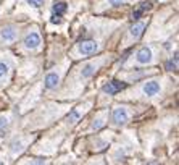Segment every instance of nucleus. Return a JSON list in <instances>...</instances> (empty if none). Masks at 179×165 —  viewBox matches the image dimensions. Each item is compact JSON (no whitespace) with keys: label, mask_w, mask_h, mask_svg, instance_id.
<instances>
[{"label":"nucleus","mask_w":179,"mask_h":165,"mask_svg":"<svg viewBox=\"0 0 179 165\" xmlns=\"http://www.w3.org/2000/svg\"><path fill=\"white\" fill-rule=\"evenodd\" d=\"M166 83L165 78H150V79L142 81L141 84L134 88L131 92H127L124 97L126 99H141V100H153L160 99L166 91Z\"/></svg>","instance_id":"obj_1"},{"label":"nucleus","mask_w":179,"mask_h":165,"mask_svg":"<svg viewBox=\"0 0 179 165\" xmlns=\"http://www.w3.org/2000/svg\"><path fill=\"white\" fill-rule=\"evenodd\" d=\"M158 62V47L155 46H142L131 55L127 62H124V67H147Z\"/></svg>","instance_id":"obj_2"},{"label":"nucleus","mask_w":179,"mask_h":165,"mask_svg":"<svg viewBox=\"0 0 179 165\" xmlns=\"http://www.w3.org/2000/svg\"><path fill=\"white\" fill-rule=\"evenodd\" d=\"M108 60V57H102V58H97V60H92V62H87V63L81 65V67L76 68V74H74V81L76 83H73V84H79L82 86L84 83L82 81L89 79V78H92L95 73L98 71V68L102 67V65H105V62Z\"/></svg>","instance_id":"obj_3"},{"label":"nucleus","mask_w":179,"mask_h":165,"mask_svg":"<svg viewBox=\"0 0 179 165\" xmlns=\"http://www.w3.org/2000/svg\"><path fill=\"white\" fill-rule=\"evenodd\" d=\"M42 49V37H40V32L36 26L28 29V32L24 34L21 41V46H20V50L26 53H36Z\"/></svg>","instance_id":"obj_4"},{"label":"nucleus","mask_w":179,"mask_h":165,"mask_svg":"<svg viewBox=\"0 0 179 165\" xmlns=\"http://www.w3.org/2000/svg\"><path fill=\"white\" fill-rule=\"evenodd\" d=\"M15 58L10 55V53L0 52V89L5 88V86L10 83L11 74H13L15 70Z\"/></svg>","instance_id":"obj_5"},{"label":"nucleus","mask_w":179,"mask_h":165,"mask_svg":"<svg viewBox=\"0 0 179 165\" xmlns=\"http://www.w3.org/2000/svg\"><path fill=\"white\" fill-rule=\"evenodd\" d=\"M134 117V107L131 105H116L111 113V126L113 128H121L126 126Z\"/></svg>","instance_id":"obj_6"},{"label":"nucleus","mask_w":179,"mask_h":165,"mask_svg":"<svg viewBox=\"0 0 179 165\" xmlns=\"http://www.w3.org/2000/svg\"><path fill=\"white\" fill-rule=\"evenodd\" d=\"M100 50V44L94 39H87V41H79L71 50V58H81V57H89L94 55Z\"/></svg>","instance_id":"obj_7"},{"label":"nucleus","mask_w":179,"mask_h":165,"mask_svg":"<svg viewBox=\"0 0 179 165\" xmlns=\"http://www.w3.org/2000/svg\"><path fill=\"white\" fill-rule=\"evenodd\" d=\"M34 139V136H23V134H20V136H15L10 139V143L7 144V154L10 159H15L18 157V155L21 154V152L26 151V147L29 146V143Z\"/></svg>","instance_id":"obj_8"},{"label":"nucleus","mask_w":179,"mask_h":165,"mask_svg":"<svg viewBox=\"0 0 179 165\" xmlns=\"http://www.w3.org/2000/svg\"><path fill=\"white\" fill-rule=\"evenodd\" d=\"M65 70H66V63H63L61 67H56L52 71H49L45 79H44V88L47 91H53V89L58 88L60 83H61V78L65 74Z\"/></svg>","instance_id":"obj_9"},{"label":"nucleus","mask_w":179,"mask_h":165,"mask_svg":"<svg viewBox=\"0 0 179 165\" xmlns=\"http://www.w3.org/2000/svg\"><path fill=\"white\" fill-rule=\"evenodd\" d=\"M20 37V28L15 25H7L3 28H0V44H5V46H10L15 44Z\"/></svg>","instance_id":"obj_10"},{"label":"nucleus","mask_w":179,"mask_h":165,"mask_svg":"<svg viewBox=\"0 0 179 165\" xmlns=\"http://www.w3.org/2000/svg\"><path fill=\"white\" fill-rule=\"evenodd\" d=\"M145 29V21H139V23H134L129 29H127L126 36H124V41H123V47H127L131 44H134L137 39L142 36Z\"/></svg>","instance_id":"obj_11"},{"label":"nucleus","mask_w":179,"mask_h":165,"mask_svg":"<svg viewBox=\"0 0 179 165\" xmlns=\"http://www.w3.org/2000/svg\"><path fill=\"white\" fill-rule=\"evenodd\" d=\"M91 107V102H86L84 105H79V107H76V109L73 110V112L68 115V118H66V123L68 125H74V123H77L79 121V118H81L82 115H84L86 112H87V109Z\"/></svg>","instance_id":"obj_12"},{"label":"nucleus","mask_w":179,"mask_h":165,"mask_svg":"<svg viewBox=\"0 0 179 165\" xmlns=\"http://www.w3.org/2000/svg\"><path fill=\"white\" fill-rule=\"evenodd\" d=\"M113 138V133H102L100 136H97L94 141H92V146H94V151H102V149H105L107 146L110 144V141H111Z\"/></svg>","instance_id":"obj_13"},{"label":"nucleus","mask_w":179,"mask_h":165,"mask_svg":"<svg viewBox=\"0 0 179 165\" xmlns=\"http://www.w3.org/2000/svg\"><path fill=\"white\" fill-rule=\"evenodd\" d=\"M107 120H108V109H107V110H102V112H98L97 115L92 118V121H91V130H92V131L100 130L102 126H105Z\"/></svg>","instance_id":"obj_14"},{"label":"nucleus","mask_w":179,"mask_h":165,"mask_svg":"<svg viewBox=\"0 0 179 165\" xmlns=\"http://www.w3.org/2000/svg\"><path fill=\"white\" fill-rule=\"evenodd\" d=\"M127 83H123V81H110L108 84L103 86V94H108V95H113L116 92L123 91L126 88Z\"/></svg>","instance_id":"obj_15"},{"label":"nucleus","mask_w":179,"mask_h":165,"mask_svg":"<svg viewBox=\"0 0 179 165\" xmlns=\"http://www.w3.org/2000/svg\"><path fill=\"white\" fill-rule=\"evenodd\" d=\"M129 2H136V0H102L98 4L97 10H105V8H113V7H123L127 5Z\"/></svg>","instance_id":"obj_16"},{"label":"nucleus","mask_w":179,"mask_h":165,"mask_svg":"<svg viewBox=\"0 0 179 165\" xmlns=\"http://www.w3.org/2000/svg\"><path fill=\"white\" fill-rule=\"evenodd\" d=\"M11 125H13V115H11V113H7V115L2 113V115H0V136L8 133Z\"/></svg>","instance_id":"obj_17"},{"label":"nucleus","mask_w":179,"mask_h":165,"mask_svg":"<svg viewBox=\"0 0 179 165\" xmlns=\"http://www.w3.org/2000/svg\"><path fill=\"white\" fill-rule=\"evenodd\" d=\"M166 70L168 71H176L178 70V53H174V57L169 58V62L166 63Z\"/></svg>","instance_id":"obj_18"},{"label":"nucleus","mask_w":179,"mask_h":165,"mask_svg":"<svg viewBox=\"0 0 179 165\" xmlns=\"http://www.w3.org/2000/svg\"><path fill=\"white\" fill-rule=\"evenodd\" d=\"M66 4H63V2H58V4H55L53 5V11H55L56 15H61V13H65L66 11Z\"/></svg>","instance_id":"obj_19"},{"label":"nucleus","mask_w":179,"mask_h":165,"mask_svg":"<svg viewBox=\"0 0 179 165\" xmlns=\"http://www.w3.org/2000/svg\"><path fill=\"white\" fill-rule=\"evenodd\" d=\"M24 162H28V164H47V160L44 157H29V159H26Z\"/></svg>","instance_id":"obj_20"},{"label":"nucleus","mask_w":179,"mask_h":165,"mask_svg":"<svg viewBox=\"0 0 179 165\" xmlns=\"http://www.w3.org/2000/svg\"><path fill=\"white\" fill-rule=\"evenodd\" d=\"M26 2H28V5L32 7V8H37V7H40V5L44 4V0H26Z\"/></svg>","instance_id":"obj_21"},{"label":"nucleus","mask_w":179,"mask_h":165,"mask_svg":"<svg viewBox=\"0 0 179 165\" xmlns=\"http://www.w3.org/2000/svg\"><path fill=\"white\" fill-rule=\"evenodd\" d=\"M52 23H56V25H60V23H61V16L55 13V15L52 16Z\"/></svg>","instance_id":"obj_22"}]
</instances>
